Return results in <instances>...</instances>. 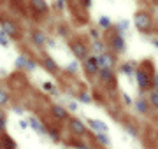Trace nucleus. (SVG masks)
Here are the masks:
<instances>
[{"label":"nucleus","instance_id":"39","mask_svg":"<svg viewBox=\"0 0 158 149\" xmlns=\"http://www.w3.org/2000/svg\"><path fill=\"white\" fill-rule=\"evenodd\" d=\"M55 6H56V9H65V2H63V0H58Z\"/></svg>","mask_w":158,"mask_h":149},{"label":"nucleus","instance_id":"40","mask_svg":"<svg viewBox=\"0 0 158 149\" xmlns=\"http://www.w3.org/2000/svg\"><path fill=\"white\" fill-rule=\"evenodd\" d=\"M12 111H14L16 114H19V116H23V114H25V111H23L21 107H12Z\"/></svg>","mask_w":158,"mask_h":149},{"label":"nucleus","instance_id":"18","mask_svg":"<svg viewBox=\"0 0 158 149\" xmlns=\"http://www.w3.org/2000/svg\"><path fill=\"white\" fill-rule=\"evenodd\" d=\"M32 7H34L37 12H46L48 11V4L42 2V0H34V2H32Z\"/></svg>","mask_w":158,"mask_h":149},{"label":"nucleus","instance_id":"17","mask_svg":"<svg viewBox=\"0 0 158 149\" xmlns=\"http://www.w3.org/2000/svg\"><path fill=\"white\" fill-rule=\"evenodd\" d=\"M98 77H100L102 81H106V83H107V81H113L114 79V72L111 69H102L100 72H98Z\"/></svg>","mask_w":158,"mask_h":149},{"label":"nucleus","instance_id":"14","mask_svg":"<svg viewBox=\"0 0 158 149\" xmlns=\"http://www.w3.org/2000/svg\"><path fill=\"white\" fill-rule=\"evenodd\" d=\"M42 65H44L49 72H58V65L51 56H42Z\"/></svg>","mask_w":158,"mask_h":149},{"label":"nucleus","instance_id":"36","mask_svg":"<svg viewBox=\"0 0 158 149\" xmlns=\"http://www.w3.org/2000/svg\"><path fill=\"white\" fill-rule=\"evenodd\" d=\"M123 102H125V105H132V98L127 93H123Z\"/></svg>","mask_w":158,"mask_h":149},{"label":"nucleus","instance_id":"21","mask_svg":"<svg viewBox=\"0 0 158 149\" xmlns=\"http://www.w3.org/2000/svg\"><path fill=\"white\" fill-rule=\"evenodd\" d=\"M95 139L102 144V146H111V139H109L106 133H95Z\"/></svg>","mask_w":158,"mask_h":149},{"label":"nucleus","instance_id":"35","mask_svg":"<svg viewBox=\"0 0 158 149\" xmlns=\"http://www.w3.org/2000/svg\"><path fill=\"white\" fill-rule=\"evenodd\" d=\"M67 111H72V112H76V111H77V103H76V102H69V103H67Z\"/></svg>","mask_w":158,"mask_h":149},{"label":"nucleus","instance_id":"34","mask_svg":"<svg viewBox=\"0 0 158 149\" xmlns=\"http://www.w3.org/2000/svg\"><path fill=\"white\" fill-rule=\"evenodd\" d=\"M90 35H91V39L98 40V37H100V32H98V30H95V28H91V30H90Z\"/></svg>","mask_w":158,"mask_h":149},{"label":"nucleus","instance_id":"43","mask_svg":"<svg viewBox=\"0 0 158 149\" xmlns=\"http://www.w3.org/2000/svg\"><path fill=\"white\" fill-rule=\"evenodd\" d=\"M153 44H155V47H158V39H153Z\"/></svg>","mask_w":158,"mask_h":149},{"label":"nucleus","instance_id":"4","mask_svg":"<svg viewBox=\"0 0 158 149\" xmlns=\"http://www.w3.org/2000/svg\"><path fill=\"white\" fill-rule=\"evenodd\" d=\"M70 49H72L74 56L77 58V60H85L90 56V51H88V47L85 46V44H81V42H72L70 44Z\"/></svg>","mask_w":158,"mask_h":149},{"label":"nucleus","instance_id":"6","mask_svg":"<svg viewBox=\"0 0 158 149\" xmlns=\"http://www.w3.org/2000/svg\"><path fill=\"white\" fill-rule=\"evenodd\" d=\"M69 126H70V132H72L74 135H85L86 133L85 123L81 119H77V118H72V119L69 121Z\"/></svg>","mask_w":158,"mask_h":149},{"label":"nucleus","instance_id":"15","mask_svg":"<svg viewBox=\"0 0 158 149\" xmlns=\"http://www.w3.org/2000/svg\"><path fill=\"white\" fill-rule=\"evenodd\" d=\"M42 90H44L46 93H49V95H53V97H58L60 93H58L56 86L53 84V83H49V81H46V83H42Z\"/></svg>","mask_w":158,"mask_h":149},{"label":"nucleus","instance_id":"41","mask_svg":"<svg viewBox=\"0 0 158 149\" xmlns=\"http://www.w3.org/2000/svg\"><path fill=\"white\" fill-rule=\"evenodd\" d=\"M48 46H49V47H56V44H55V40L48 39Z\"/></svg>","mask_w":158,"mask_h":149},{"label":"nucleus","instance_id":"24","mask_svg":"<svg viewBox=\"0 0 158 149\" xmlns=\"http://www.w3.org/2000/svg\"><path fill=\"white\" fill-rule=\"evenodd\" d=\"M91 47H93V51H95L97 54H98V56L106 53V51H104V44H102L100 40H95V42H93V46H91Z\"/></svg>","mask_w":158,"mask_h":149},{"label":"nucleus","instance_id":"10","mask_svg":"<svg viewBox=\"0 0 158 149\" xmlns=\"http://www.w3.org/2000/svg\"><path fill=\"white\" fill-rule=\"evenodd\" d=\"M116 62L114 54H109V53H104L98 56V63H100V69H111L113 70V65Z\"/></svg>","mask_w":158,"mask_h":149},{"label":"nucleus","instance_id":"37","mask_svg":"<svg viewBox=\"0 0 158 149\" xmlns=\"http://www.w3.org/2000/svg\"><path fill=\"white\" fill-rule=\"evenodd\" d=\"M153 86H155V91H158V72H155V77H153Z\"/></svg>","mask_w":158,"mask_h":149},{"label":"nucleus","instance_id":"1","mask_svg":"<svg viewBox=\"0 0 158 149\" xmlns=\"http://www.w3.org/2000/svg\"><path fill=\"white\" fill-rule=\"evenodd\" d=\"M134 23H135L137 30L142 32V34H148V32H151V18L148 12H135V16H134Z\"/></svg>","mask_w":158,"mask_h":149},{"label":"nucleus","instance_id":"44","mask_svg":"<svg viewBox=\"0 0 158 149\" xmlns=\"http://www.w3.org/2000/svg\"><path fill=\"white\" fill-rule=\"evenodd\" d=\"M0 75H6V70L4 69H0Z\"/></svg>","mask_w":158,"mask_h":149},{"label":"nucleus","instance_id":"22","mask_svg":"<svg viewBox=\"0 0 158 149\" xmlns=\"http://www.w3.org/2000/svg\"><path fill=\"white\" fill-rule=\"evenodd\" d=\"M98 25H100L102 28H106V30H109L111 26H113V23H111V19H109L107 16H100L98 18Z\"/></svg>","mask_w":158,"mask_h":149},{"label":"nucleus","instance_id":"26","mask_svg":"<svg viewBox=\"0 0 158 149\" xmlns=\"http://www.w3.org/2000/svg\"><path fill=\"white\" fill-rule=\"evenodd\" d=\"M65 70H67V72H70V74H77V72H79V65H77V62L69 63L67 67H65Z\"/></svg>","mask_w":158,"mask_h":149},{"label":"nucleus","instance_id":"12","mask_svg":"<svg viewBox=\"0 0 158 149\" xmlns=\"http://www.w3.org/2000/svg\"><path fill=\"white\" fill-rule=\"evenodd\" d=\"M32 39H34V44L37 47H42V46L48 44V37L44 35L42 30H34V32H32Z\"/></svg>","mask_w":158,"mask_h":149},{"label":"nucleus","instance_id":"25","mask_svg":"<svg viewBox=\"0 0 158 149\" xmlns=\"http://www.w3.org/2000/svg\"><path fill=\"white\" fill-rule=\"evenodd\" d=\"M48 135H49L55 142L60 140V132H58V128H48Z\"/></svg>","mask_w":158,"mask_h":149},{"label":"nucleus","instance_id":"32","mask_svg":"<svg viewBox=\"0 0 158 149\" xmlns=\"http://www.w3.org/2000/svg\"><path fill=\"white\" fill-rule=\"evenodd\" d=\"M72 146H74L76 149H90V147H88V146H86L85 142H81V140H74V142H72Z\"/></svg>","mask_w":158,"mask_h":149},{"label":"nucleus","instance_id":"3","mask_svg":"<svg viewBox=\"0 0 158 149\" xmlns=\"http://www.w3.org/2000/svg\"><path fill=\"white\" fill-rule=\"evenodd\" d=\"M16 67L19 70H25V72H34L37 69V63L34 60H30L28 56H25V54H19L16 58Z\"/></svg>","mask_w":158,"mask_h":149},{"label":"nucleus","instance_id":"29","mask_svg":"<svg viewBox=\"0 0 158 149\" xmlns=\"http://www.w3.org/2000/svg\"><path fill=\"white\" fill-rule=\"evenodd\" d=\"M6 125H7V119H6V114H4V111L0 109V132H2V133L6 132Z\"/></svg>","mask_w":158,"mask_h":149},{"label":"nucleus","instance_id":"33","mask_svg":"<svg viewBox=\"0 0 158 149\" xmlns=\"http://www.w3.org/2000/svg\"><path fill=\"white\" fill-rule=\"evenodd\" d=\"M18 125H19V128H21V130H27V128H30V123L27 119H19L18 121Z\"/></svg>","mask_w":158,"mask_h":149},{"label":"nucleus","instance_id":"7","mask_svg":"<svg viewBox=\"0 0 158 149\" xmlns=\"http://www.w3.org/2000/svg\"><path fill=\"white\" fill-rule=\"evenodd\" d=\"M51 114H53V118L58 121H63L69 118V111L65 109V107H62V105H58V103H53L51 105Z\"/></svg>","mask_w":158,"mask_h":149},{"label":"nucleus","instance_id":"42","mask_svg":"<svg viewBox=\"0 0 158 149\" xmlns=\"http://www.w3.org/2000/svg\"><path fill=\"white\" fill-rule=\"evenodd\" d=\"M83 6H85V7H91V2H90V0H85V2H83Z\"/></svg>","mask_w":158,"mask_h":149},{"label":"nucleus","instance_id":"9","mask_svg":"<svg viewBox=\"0 0 158 149\" xmlns=\"http://www.w3.org/2000/svg\"><path fill=\"white\" fill-rule=\"evenodd\" d=\"M111 47H113L116 53H123L125 49H127V46H125V39L121 37V35L114 34L113 37H111Z\"/></svg>","mask_w":158,"mask_h":149},{"label":"nucleus","instance_id":"27","mask_svg":"<svg viewBox=\"0 0 158 149\" xmlns=\"http://www.w3.org/2000/svg\"><path fill=\"white\" fill-rule=\"evenodd\" d=\"M127 28H128V21H119L118 23V35L123 37L125 32H127Z\"/></svg>","mask_w":158,"mask_h":149},{"label":"nucleus","instance_id":"8","mask_svg":"<svg viewBox=\"0 0 158 149\" xmlns=\"http://www.w3.org/2000/svg\"><path fill=\"white\" fill-rule=\"evenodd\" d=\"M2 32L7 35V37H16L18 35V26L12 21H9V19H2Z\"/></svg>","mask_w":158,"mask_h":149},{"label":"nucleus","instance_id":"23","mask_svg":"<svg viewBox=\"0 0 158 149\" xmlns=\"http://www.w3.org/2000/svg\"><path fill=\"white\" fill-rule=\"evenodd\" d=\"M9 100H11V98H9V93H7L6 90H2V88H0V107L7 105Z\"/></svg>","mask_w":158,"mask_h":149},{"label":"nucleus","instance_id":"19","mask_svg":"<svg viewBox=\"0 0 158 149\" xmlns=\"http://www.w3.org/2000/svg\"><path fill=\"white\" fill-rule=\"evenodd\" d=\"M2 140H4V149H16V140H14L12 137L4 135V137H2Z\"/></svg>","mask_w":158,"mask_h":149},{"label":"nucleus","instance_id":"38","mask_svg":"<svg viewBox=\"0 0 158 149\" xmlns=\"http://www.w3.org/2000/svg\"><path fill=\"white\" fill-rule=\"evenodd\" d=\"M127 132H128V133H132L134 137H137V130L134 128V126H127Z\"/></svg>","mask_w":158,"mask_h":149},{"label":"nucleus","instance_id":"13","mask_svg":"<svg viewBox=\"0 0 158 149\" xmlns=\"http://www.w3.org/2000/svg\"><path fill=\"white\" fill-rule=\"evenodd\" d=\"M28 123H30V126H32V130H34L35 133H40V135H48V128H46V126L42 125V123H40L37 118H34V116H32V118L28 119Z\"/></svg>","mask_w":158,"mask_h":149},{"label":"nucleus","instance_id":"11","mask_svg":"<svg viewBox=\"0 0 158 149\" xmlns=\"http://www.w3.org/2000/svg\"><path fill=\"white\" fill-rule=\"evenodd\" d=\"M88 125H90V128L95 133H107V130H109L107 125L104 121H98V119H88Z\"/></svg>","mask_w":158,"mask_h":149},{"label":"nucleus","instance_id":"5","mask_svg":"<svg viewBox=\"0 0 158 149\" xmlns=\"http://www.w3.org/2000/svg\"><path fill=\"white\" fill-rule=\"evenodd\" d=\"M85 70L88 72L90 75H93V74H98L100 72V63H98V56H88L86 58V62H85Z\"/></svg>","mask_w":158,"mask_h":149},{"label":"nucleus","instance_id":"30","mask_svg":"<svg viewBox=\"0 0 158 149\" xmlns=\"http://www.w3.org/2000/svg\"><path fill=\"white\" fill-rule=\"evenodd\" d=\"M149 102H151L155 107H158V91H151V93H149Z\"/></svg>","mask_w":158,"mask_h":149},{"label":"nucleus","instance_id":"2","mask_svg":"<svg viewBox=\"0 0 158 149\" xmlns=\"http://www.w3.org/2000/svg\"><path fill=\"white\" fill-rule=\"evenodd\" d=\"M135 79H137V86H139L141 91H146V90H149V88L153 86L151 75L148 74V72H144L142 69H137L135 70Z\"/></svg>","mask_w":158,"mask_h":149},{"label":"nucleus","instance_id":"16","mask_svg":"<svg viewBox=\"0 0 158 149\" xmlns=\"http://www.w3.org/2000/svg\"><path fill=\"white\" fill-rule=\"evenodd\" d=\"M121 74L123 75H127V77H132V74H135V69H134V63H130V62H127V63H123L121 65Z\"/></svg>","mask_w":158,"mask_h":149},{"label":"nucleus","instance_id":"28","mask_svg":"<svg viewBox=\"0 0 158 149\" xmlns=\"http://www.w3.org/2000/svg\"><path fill=\"white\" fill-rule=\"evenodd\" d=\"M0 46L2 47H9V37L2 32V28H0Z\"/></svg>","mask_w":158,"mask_h":149},{"label":"nucleus","instance_id":"31","mask_svg":"<svg viewBox=\"0 0 158 149\" xmlns=\"http://www.w3.org/2000/svg\"><path fill=\"white\" fill-rule=\"evenodd\" d=\"M79 102H83V103H90L91 102V98H90V95L88 93H79Z\"/></svg>","mask_w":158,"mask_h":149},{"label":"nucleus","instance_id":"45","mask_svg":"<svg viewBox=\"0 0 158 149\" xmlns=\"http://www.w3.org/2000/svg\"><path fill=\"white\" fill-rule=\"evenodd\" d=\"M0 142H2V139H0Z\"/></svg>","mask_w":158,"mask_h":149},{"label":"nucleus","instance_id":"20","mask_svg":"<svg viewBox=\"0 0 158 149\" xmlns=\"http://www.w3.org/2000/svg\"><path fill=\"white\" fill-rule=\"evenodd\" d=\"M135 109L141 112V114H146L148 112V105H146V100L144 98H137L135 100Z\"/></svg>","mask_w":158,"mask_h":149}]
</instances>
